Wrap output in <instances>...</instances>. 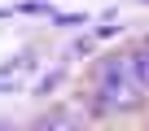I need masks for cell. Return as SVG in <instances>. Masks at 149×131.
Returning a JSON list of instances; mask_svg holds the SVG:
<instances>
[{
    "label": "cell",
    "mask_w": 149,
    "mask_h": 131,
    "mask_svg": "<svg viewBox=\"0 0 149 131\" xmlns=\"http://www.w3.org/2000/svg\"><path fill=\"white\" fill-rule=\"evenodd\" d=\"M127 57H132V70H136V79L149 88V44H140V48H136V52H127Z\"/></svg>",
    "instance_id": "obj_2"
},
{
    "label": "cell",
    "mask_w": 149,
    "mask_h": 131,
    "mask_svg": "<svg viewBox=\"0 0 149 131\" xmlns=\"http://www.w3.org/2000/svg\"><path fill=\"white\" fill-rule=\"evenodd\" d=\"M145 96V83L132 70V57H110L101 70H97V105L110 114H127L136 109Z\"/></svg>",
    "instance_id": "obj_1"
}]
</instances>
